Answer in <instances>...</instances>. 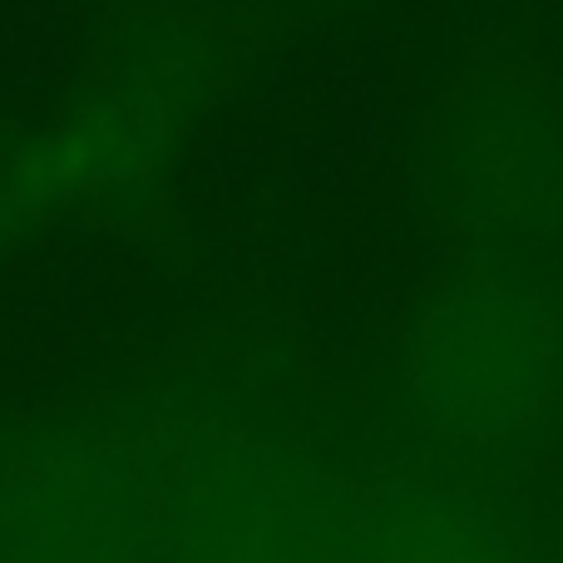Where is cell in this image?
Segmentation results:
<instances>
[{
  "label": "cell",
  "instance_id": "obj_1",
  "mask_svg": "<svg viewBox=\"0 0 563 563\" xmlns=\"http://www.w3.org/2000/svg\"><path fill=\"white\" fill-rule=\"evenodd\" d=\"M213 49L203 35H164L104 79L45 134L0 148V243L30 218L99 198L144 174L203 104Z\"/></svg>",
  "mask_w": 563,
  "mask_h": 563
},
{
  "label": "cell",
  "instance_id": "obj_2",
  "mask_svg": "<svg viewBox=\"0 0 563 563\" xmlns=\"http://www.w3.org/2000/svg\"><path fill=\"white\" fill-rule=\"evenodd\" d=\"M440 188L489 228L563 218V104L525 65L470 69L435 129Z\"/></svg>",
  "mask_w": 563,
  "mask_h": 563
}]
</instances>
